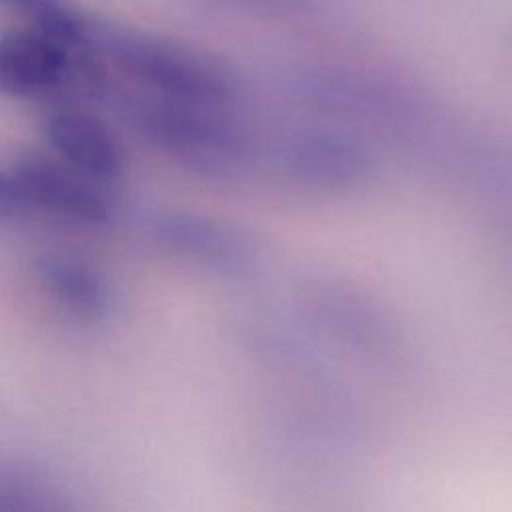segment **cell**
Wrapping results in <instances>:
<instances>
[{
    "label": "cell",
    "mask_w": 512,
    "mask_h": 512,
    "mask_svg": "<svg viewBox=\"0 0 512 512\" xmlns=\"http://www.w3.org/2000/svg\"><path fill=\"white\" fill-rule=\"evenodd\" d=\"M106 46L120 68L148 90V96L204 108L234 104L236 86L230 74L212 58L186 46L132 36L106 38Z\"/></svg>",
    "instance_id": "cell-1"
},
{
    "label": "cell",
    "mask_w": 512,
    "mask_h": 512,
    "mask_svg": "<svg viewBox=\"0 0 512 512\" xmlns=\"http://www.w3.org/2000/svg\"><path fill=\"white\" fill-rule=\"evenodd\" d=\"M8 176L24 210L32 208L80 224H96L110 216L96 180L64 160L34 154L20 160Z\"/></svg>",
    "instance_id": "cell-2"
},
{
    "label": "cell",
    "mask_w": 512,
    "mask_h": 512,
    "mask_svg": "<svg viewBox=\"0 0 512 512\" xmlns=\"http://www.w3.org/2000/svg\"><path fill=\"white\" fill-rule=\"evenodd\" d=\"M84 44L30 22L0 34V90L42 96L58 90L74 68V50Z\"/></svg>",
    "instance_id": "cell-3"
},
{
    "label": "cell",
    "mask_w": 512,
    "mask_h": 512,
    "mask_svg": "<svg viewBox=\"0 0 512 512\" xmlns=\"http://www.w3.org/2000/svg\"><path fill=\"white\" fill-rule=\"evenodd\" d=\"M274 168L288 184L336 192L364 182L370 160L354 142L340 136L296 134L274 150Z\"/></svg>",
    "instance_id": "cell-4"
},
{
    "label": "cell",
    "mask_w": 512,
    "mask_h": 512,
    "mask_svg": "<svg viewBox=\"0 0 512 512\" xmlns=\"http://www.w3.org/2000/svg\"><path fill=\"white\" fill-rule=\"evenodd\" d=\"M48 140L62 160L92 180H112L122 170V150L110 128L78 110L54 114L46 124Z\"/></svg>",
    "instance_id": "cell-5"
},
{
    "label": "cell",
    "mask_w": 512,
    "mask_h": 512,
    "mask_svg": "<svg viewBox=\"0 0 512 512\" xmlns=\"http://www.w3.org/2000/svg\"><path fill=\"white\" fill-rule=\"evenodd\" d=\"M44 278L48 286H52L54 292L68 302L86 304L100 294L98 278L92 274L90 268L80 262H72L66 258L48 262L44 266Z\"/></svg>",
    "instance_id": "cell-6"
},
{
    "label": "cell",
    "mask_w": 512,
    "mask_h": 512,
    "mask_svg": "<svg viewBox=\"0 0 512 512\" xmlns=\"http://www.w3.org/2000/svg\"><path fill=\"white\" fill-rule=\"evenodd\" d=\"M232 6L244 8L248 12H256L258 16L264 18H304L310 16L316 6L318 0H228Z\"/></svg>",
    "instance_id": "cell-7"
},
{
    "label": "cell",
    "mask_w": 512,
    "mask_h": 512,
    "mask_svg": "<svg viewBox=\"0 0 512 512\" xmlns=\"http://www.w3.org/2000/svg\"><path fill=\"white\" fill-rule=\"evenodd\" d=\"M22 204L16 196V190L12 186V180L8 174L0 172V218L6 216H14L18 212H22Z\"/></svg>",
    "instance_id": "cell-8"
}]
</instances>
